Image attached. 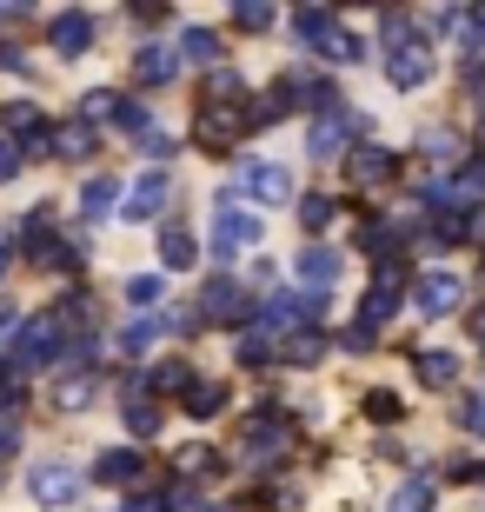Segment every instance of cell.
Returning a JSON list of instances; mask_svg holds the SVG:
<instances>
[{"instance_id": "30bf717a", "label": "cell", "mask_w": 485, "mask_h": 512, "mask_svg": "<svg viewBox=\"0 0 485 512\" xmlns=\"http://www.w3.org/2000/svg\"><path fill=\"white\" fill-rule=\"evenodd\" d=\"M167 200H173V180L160 167L153 173H140V180H133V193H127V220H160V213H167Z\"/></svg>"}, {"instance_id": "e575fe53", "label": "cell", "mask_w": 485, "mask_h": 512, "mask_svg": "<svg viewBox=\"0 0 485 512\" xmlns=\"http://www.w3.org/2000/svg\"><path fill=\"white\" fill-rule=\"evenodd\" d=\"M392 306H399V293H379V286H373V293H366V306H359V326H366V333H379V326L392 320Z\"/></svg>"}, {"instance_id": "4316f807", "label": "cell", "mask_w": 485, "mask_h": 512, "mask_svg": "<svg viewBox=\"0 0 485 512\" xmlns=\"http://www.w3.org/2000/svg\"><path fill=\"white\" fill-rule=\"evenodd\" d=\"M220 406H226V386H220V380H193V386H187V413H193V419H213Z\"/></svg>"}, {"instance_id": "681fc988", "label": "cell", "mask_w": 485, "mask_h": 512, "mask_svg": "<svg viewBox=\"0 0 485 512\" xmlns=\"http://www.w3.org/2000/svg\"><path fill=\"white\" fill-rule=\"evenodd\" d=\"M20 173V147H0V180H14Z\"/></svg>"}, {"instance_id": "d6a6232c", "label": "cell", "mask_w": 485, "mask_h": 512, "mask_svg": "<svg viewBox=\"0 0 485 512\" xmlns=\"http://www.w3.org/2000/svg\"><path fill=\"white\" fill-rule=\"evenodd\" d=\"M180 60H193V67H213V60H220V34H206V27H193V34L180 40Z\"/></svg>"}, {"instance_id": "c3c4849f", "label": "cell", "mask_w": 485, "mask_h": 512, "mask_svg": "<svg viewBox=\"0 0 485 512\" xmlns=\"http://www.w3.org/2000/svg\"><path fill=\"white\" fill-rule=\"evenodd\" d=\"M339 346H353V353H366V346H373V333H366V326H346V333H339Z\"/></svg>"}, {"instance_id": "7a4b0ae2", "label": "cell", "mask_w": 485, "mask_h": 512, "mask_svg": "<svg viewBox=\"0 0 485 512\" xmlns=\"http://www.w3.org/2000/svg\"><path fill=\"white\" fill-rule=\"evenodd\" d=\"M67 340L60 333V320L54 313H34V320H20V340L7 346V360H0V386H20L27 373H40V366L54 360V346Z\"/></svg>"}, {"instance_id": "8fae6325", "label": "cell", "mask_w": 485, "mask_h": 512, "mask_svg": "<svg viewBox=\"0 0 485 512\" xmlns=\"http://www.w3.org/2000/svg\"><path fill=\"white\" fill-rule=\"evenodd\" d=\"M299 286H306V300H326V293H333L339 286V253H326V247H306L299 253Z\"/></svg>"}, {"instance_id": "e0dca14e", "label": "cell", "mask_w": 485, "mask_h": 512, "mask_svg": "<svg viewBox=\"0 0 485 512\" xmlns=\"http://www.w3.org/2000/svg\"><path fill=\"white\" fill-rule=\"evenodd\" d=\"M246 193H260L266 207H280V200H293V173L273 167V160H260V167H246Z\"/></svg>"}, {"instance_id": "bcb514c9", "label": "cell", "mask_w": 485, "mask_h": 512, "mask_svg": "<svg viewBox=\"0 0 485 512\" xmlns=\"http://www.w3.org/2000/svg\"><path fill=\"white\" fill-rule=\"evenodd\" d=\"M366 413H373V419H399V399H392V393H366Z\"/></svg>"}, {"instance_id": "5bb4252c", "label": "cell", "mask_w": 485, "mask_h": 512, "mask_svg": "<svg viewBox=\"0 0 485 512\" xmlns=\"http://www.w3.org/2000/svg\"><path fill=\"white\" fill-rule=\"evenodd\" d=\"M27 493H34L40 506H74L80 499V473H67V466H40V473L27 479Z\"/></svg>"}, {"instance_id": "f1b7e54d", "label": "cell", "mask_w": 485, "mask_h": 512, "mask_svg": "<svg viewBox=\"0 0 485 512\" xmlns=\"http://www.w3.org/2000/svg\"><path fill=\"white\" fill-rule=\"evenodd\" d=\"M120 419H127V433H133V439H153V433H160V419H167V413H160L153 399H127V413H120Z\"/></svg>"}, {"instance_id": "44dd1931", "label": "cell", "mask_w": 485, "mask_h": 512, "mask_svg": "<svg viewBox=\"0 0 485 512\" xmlns=\"http://www.w3.org/2000/svg\"><path fill=\"white\" fill-rule=\"evenodd\" d=\"M412 366H419V380H426V386H452V380H459V360H452L446 346H419Z\"/></svg>"}, {"instance_id": "d4e9b609", "label": "cell", "mask_w": 485, "mask_h": 512, "mask_svg": "<svg viewBox=\"0 0 485 512\" xmlns=\"http://www.w3.org/2000/svg\"><path fill=\"white\" fill-rule=\"evenodd\" d=\"M452 40H459V54H485V7H459Z\"/></svg>"}, {"instance_id": "9a60e30c", "label": "cell", "mask_w": 485, "mask_h": 512, "mask_svg": "<svg viewBox=\"0 0 485 512\" xmlns=\"http://www.w3.org/2000/svg\"><path fill=\"white\" fill-rule=\"evenodd\" d=\"M346 173H353V187H386L392 173H399V160L386 147H353L346 153Z\"/></svg>"}, {"instance_id": "f5cc1de1", "label": "cell", "mask_w": 485, "mask_h": 512, "mask_svg": "<svg viewBox=\"0 0 485 512\" xmlns=\"http://www.w3.org/2000/svg\"><path fill=\"white\" fill-rule=\"evenodd\" d=\"M479 120H485V80H479Z\"/></svg>"}, {"instance_id": "ac0fdd59", "label": "cell", "mask_w": 485, "mask_h": 512, "mask_svg": "<svg viewBox=\"0 0 485 512\" xmlns=\"http://www.w3.org/2000/svg\"><path fill=\"white\" fill-rule=\"evenodd\" d=\"M280 360H286V366H319V360H326V333H319V326H299V333H286V340H280Z\"/></svg>"}, {"instance_id": "484cf974", "label": "cell", "mask_w": 485, "mask_h": 512, "mask_svg": "<svg viewBox=\"0 0 485 512\" xmlns=\"http://www.w3.org/2000/svg\"><path fill=\"white\" fill-rule=\"evenodd\" d=\"M333 213H339L333 193H306V200H299V227H306V233H326V227H333Z\"/></svg>"}, {"instance_id": "f6af8a7d", "label": "cell", "mask_w": 485, "mask_h": 512, "mask_svg": "<svg viewBox=\"0 0 485 512\" xmlns=\"http://www.w3.org/2000/svg\"><path fill=\"white\" fill-rule=\"evenodd\" d=\"M127 300H133V306H153V300H160V280H153V273L127 280Z\"/></svg>"}, {"instance_id": "83f0119b", "label": "cell", "mask_w": 485, "mask_h": 512, "mask_svg": "<svg viewBox=\"0 0 485 512\" xmlns=\"http://www.w3.org/2000/svg\"><path fill=\"white\" fill-rule=\"evenodd\" d=\"M160 333H167V326L153 320V313H140V320H127V326H120V353H147V346L160 340Z\"/></svg>"}, {"instance_id": "f546056e", "label": "cell", "mask_w": 485, "mask_h": 512, "mask_svg": "<svg viewBox=\"0 0 485 512\" xmlns=\"http://www.w3.org/2000/svg\"><path fill=\"white\" fill-rule=\"evenodd\" d=\"M113 200H120V180H107V173H94V180H87V187H80V207L94 213H113Z\"/></svg>"}, {"instance_id": "74e56055", "label": "cell", "mask_w": 485, "mask_h": 512, "mask_svg": "<svg viewBox=\"0 0 485 512\" xmlns=\"http://www.w3.org/2000/svg\"><path fill=\"white\" fill-rule=\"evenodd\" d=\"M426 160L432 167H459V140L452 133H426Z\"/></svg>"}, {"instance_id": "7dc6e473", "label": "cell", "mask_w": 485, "mask_h": 512, "mask_svg": "<svg viewBox=\"0 0 485 512\" xmlns=\"http://www.w3.org/2000/svg\"><path fill=\"white\" fill-rule=\"evenodd\" d=\"M14 446H20V426L14 413H0V459H14Z\"/></svg>"}, {"instance_id": "1f68e13d", "label": "cell", "mask_w": 485, "mask_h": 512, "mask_svg": "<svg viewBox=\"0 0 485 512\" xmlns=\"http://www.w3.org/2000/svg\"><path fill=\"white\" fill-rule=\"evenodd\" d=\"M240 360H246V366L280 360V340H273V333H260V326H246V333H240Z\"/></svg>"}, {"instance_id": "8d00e7d4", "label": "cell", "mask_w": 485, "mask_h": 512, "mask_svg": "<svg viewBox=\"0 0 485 512\" xmlns=\"http://www.w3.org/2000/svg\"><path fill=\"white\" fill-rule=\"evenodd\" d=\"M233 27L260 34V27H273V7H260V0H240V7H233Z\"/></svg>"}, {"instance_id": "2e32d148", "label": "cell", "mask_w": 485, "mask_h": 512, "mask_svg": "<svg viewBox=\"0 0 485 512\" xmlns=\"http://www.w3.org/2000/svg\"><path fill=\"white\" fill-rule=\"evenodd\" d=\"M173 74H180V54H173V47H160V40L133 54V80H140V87H160V80H173Z\"/></svg>"}, {"instance_id": "d590c367", "label": "cell", "mask_w": 485, "mask_h": 512, "mask_svg": "<svg viewBox=\"0 0 485 512\" xmlns=\"http://www.w3.org/2000/svg\"><path fill=\"white\" fill-rule=\"evenodd\" d=\"M432 506V479L419 473V479H406V486H399V499H392V512H426Z\"/></svg>"}, {"instance_id": "4fadbf2b", "label": "cell", "mask_w": 485, "mask_h": 512, "mask_svg": "<svg viewBox=\"0 0 485 512\" xmlns=\"http://www.w3.org/2000/svg\"><path fill=\"white\" fill-rule=\"evenodd\" d=\"M47 40H54V54L60 60H80L87 47H94V14H54V27H47Z\"/></svg>"}, {"instance_id": "52a82bcc", "label": "cell", "mask_w": 485, "mask_h": 512, "mask_svg": "<svg viewBox=\"0 0 485 512\" xmlns=\"http://www.w3.org/2000/svg\"><path fill=\"white\" fill-rule=\"evenodd\" d=\"M313 320H319V300H306V293H273L260 306V333H273V340H286V333H299Z\"/></svg>"}, {"instance_id": "60d3db41", "label": "cell", "mask_w": 485, "mask_h": 512, "mask_svg": "<svg viewBox=\"0 0 485 512\" xmlns=\"http://www.w3.org/2000/svg\"><path fill=\"white\" fill-rule=\"evenodd\" d=\"M240 94H246V80L233 74V67H226V74H213V80H206V100H240Z\"/></svg>"}, {"instance_id": "cb8c5ba5", "label": "cell", "mask_w": 485, "mask_h": 512, "mask_svg": "<svg viewBox=\"0 0 485 512\" xmlns=\"http://www.w3.org/2000/svg\"><path fill=\"white\" fill-rule=\"evenodd\" d=\"M0 127H7V133H20V140L47 133V127H40V107H34V100H7V107H0Z\"/></svg>"}, {"instance_id": "ba28073f", "label": "cell", "mask_w": 485, "mask_h": 512, "mask_svg": "<svg viewBox=\"0 0 485 512\" xmlns=\"http://www.w3.org/2000/svg\"><path fill=\"white\" fill-rule=\"evenodd\" d=\"M246 247H260V213L220 207V213H213V253H220V260H233V253H246Z\"/></svg>"}, {"instance_id": "d6986e66", "label": "cell", "mask_w": 485, "mask_h": 512, "mask_svg": "<svg viewBox=\"0 0 485 512\" xmlns=\"http://www.w3.org/2000/svg\"><path fill=\"white\" fill-rule=\"evenodd\" d=\"M293 34H299V40H306V47H313V54H319V47H326V40L339 34L333 7H299V14H293Z\"/></svg>"}, {"instance_id": "9c48e42d", "label": "cell", "mask_w": 485, "mask_h": 512, "mask_svg": "<svg viewBox=\"0 0 485 512\" xmlns=\"http://www.w3.org/2000/svg\"><path fill=\"white\" fill-rule=\"evenodd\" d=\"M459 300H466V286L452 280V273H426V280L412 286V313H426V320H439V313H452Z\"/></svg>"}, {"instance_id": "277c9868", "label": "cell", "mask_w": 485, "mask_h": 512, "mask_svg": "<svg viewBox=\"0 0 485 512\" xmlns=\"http://www.w3.org/2000/svg\"><path fill=\"white\" fill-rule=\"evenodd\" d=\"M240 133H253V120H246L240 100H200L193 140H200L206 153H233V147H240Z\"/></svg>"}, {"instance_id": "7bdbcfd3", "label": "cell", "mask_w": 485, "mask_h": 512, "mask_svg": "<svg viewBox=\"0 0 485 512\" xmlns=\"http://www.w3.org/2000/svg\"><path fill=\"white\" fill-rule=\"evenodd\" d=\"M459 426H466V433H479V439H485V393L459 399Z\"/></svg>"}, {"instance_id": "f35d334b", "label": "cell", "mask_w": 485, "mask_h": 512, "mask_svg": "<svg viewBox=\"0 0 485 512\" xmlns=\"http://www.w3.org/2000/svg\"><path fill=\"white\" fill-rule=\"evenodd\" d=\"M113 107H120V100H113L107 87H94V94L80 100V120H87V127H94V120H113Z\"/></svg>"}, {"instance_id": "ab89813d", "label": "cell", "mask_w": 485, "mask_h": 512, "mask_svg": "<svg viewBox=\"0 0 485 512\" xmlns=\"http://www.w3.org/2000/svg\"><path fill=\"white\" fill-rule=\"evenodd\" d=\"M319 54H333V60H346V67H353V60H366V47H359V40L346 34V27H339V34L326 40V47H319Z\"/></svg>"}, {"instance_id": "7c38bea8", "label": "cell", "mask_w": 485, "mask_h": 512, "mask_svg": "<svg viewBox=\"0 0 485 512\" xmlns=\"http://www.w3.org/2000/svg\"><path fill=\"white\" fill-rule=\"evenodd\" d=\"M147 473H153L147 459H140V453H120V446L94 459V479H100V486H120V493H133V486H147Z\"/></svg>"}, {"instance_id": "6da1fadb", "label": "cell", "mask_w": 485, "mask_h": 512, "mask_svg": "<svg viewBox=\"0 0 485 512\" xmlns=\"http://www.w3.org/2000/svg\"><path fill=\"white\" fill-rule=\"evenodd\" d=\"M386 80L392 87H426L432 80V34H419L412 14H386Z\"/></svg>"}, {"instance_id": "603a6c76", "label": "cell", "mask_w": 485, "mask_h": 512, "mask_svg": "<svg viewBox=\"0 0 485 512\" xmlns=\"http://www.w3.org/2000/svg\"><path fill=\"white\" fill-rule=\"evenodd\" d=\"M94 399V373H60V386H54V406L60 413H80Z\"/></svg>"}, {"instance_id": "ee69618b", "label": "cell", "mask_w": 485, "mask_h": 512, "mask_svg": "<svg viewBox=\"0 0 485 512\" xmlns=\"http://www.w3.org/2000/svg\"><path fill=\"white\" fill-rule=\"evenodd\" d=\"M20 340V306H7L0 300V360H7V346Z\"/></svg>"}, {"instance_id": "b9f144b4", "label": "cell", "mask_w": 485, "mask_h": 512, "mask_svg": "<svg viewBox=\"0 0 485 512\" xmlns=\"http://www.w3.org/2000/svg\"><path fill=\"white\" fill-rule=\"evenodd\" d=\"M113 120H120V133H153V127H147V107H140V100H120V107H113Z\"/></svg>"}, {"instance_id": "5b68a950", "label": "cell", "mask_w": 485, "mask_h": 512, "mask_svg": "<svg viewBox=\"0 0 485 512\" xmlns=\"http://www.w3.org/2000/svg\"><path fill=\"white\" fill-rule=\"evenodd\" d=\"M353 133H359V114L333 107V114L313 120V133H306V153H313V160H346V153H353Z\"/></svg>"}, {"instance_id": "816d5d0a", "label": "cell", "mask_w": 485, "mask_h": 512, "mask_svg": "<svg viewBox=\"0 0 485 512\" xmlns=\"http://www.w3.org/2000/svg\"><path fill=\"white\" fill-rule=\"evenodd\" d=\"M7 260H14V253H7V247H0V280H7Z\"/></svg>"}, {"instance_id": "db71d44e", "label": "cell", "mask_w": 485, "mask_h": 512, "mask_svg": "<svg viewBox=\"0 0 485 512\" xmlns=\"http://www.w3.org/2000/svg\"><path fill=\"white\" fill-rule=\"evenodd\" d=\"M206 512H233V506H206Z\"/></svg>"}, {"instance_id": "f907efd6", "label": "cell", "mask_w": 485, "mask_h": 512, "mask_svg": "<svg viewBox=\"0 0 485 512\" xmlns=\"http://www.w3.org/2000/svg\"><path fill=\"white\" fill-rule=\"evenodd\" d=\"M472 333H479V340H485V313H472Z\"/></svg>"}, {"instance_id": "ffe728a7", "label": "cell", "mask_w": 485, "mask_h": 512, "mask_svg": "<svg viewBox=\"0 0 485 512\" xmlns=\"http://www.w3.org/2000/svg\"><path fill=\"white\" fill-rule=\"evenodd\" d=\"M94 147H100V133L87 127V120H67V127H54V160H87Z\"/></svg>"}, {"instance_id": "4dcf8cb0", "label": "cell", "mask_w": 485, "mask_h": 512, "mask_svg": "<svg viewBox=\"0 0 485 512\" xmlns=\"http://www.w3.org/2000/svg\"><path fill=\"white\" fill-rule=\"evenodd\" d=\"M160 260L167 266H193V233L173 220V227H160Z\"/></svg>"}, {"instance_id": "836d02e7", "label": "cell", "mask_w": 485, "mask_h": 512, "mask_svg": "<svg viewBox=\"0 0 485 512\" xmlns=\"http://www.w3.org/2000/svg\"><path fill=\"white\" fill-rule=\"evenodd\" d=\"M173 466H180L187 479H213V466H220V453H213V446H180V453H173Z\"/></svg>"}, {"instance_id": "8992f818", "label": "cell", "mask_w": 485, "mask_h": 512, "mask_svg": "<svg viewBox=\"0 0 485 512\" xmlns=\"http://www.w3.org/2000/svg\"><path fill=\"white\" fill-rule=\"evenodd\" d=\"M193 320H200V326H240L246 320V286L240 280H206Z\"/></svg>"}, {"instance_id": "3957f363", "label": "cell", "mask_w": 485, "mask_h": 512, "mask_svg": "<svg viewBox=\"0 0 485 512\" xmlns=\"http://www.w3.org/2000/svg\"><path fill=\"white\" fill-rule=\"evenodd\" d=\"M286 446H293V419L280 413V406H260V413L240 426V459L253 466V473H266V466H280Z\"/></svg>"}, {"instance_id": "7402d4cb", "label": "cell", "mask_w": 485, "mask_h": 512, "mask_svg": "<svg viewBox=\"0 0 485 512\" xmlns=\"http://www.w3.org/2000/svg\"><path fill=\"white\" fill-rule=\"evenodd\" d=\"M193 386V360H160L147 373V393H187Z\"/></svg>"}]
</instances>
